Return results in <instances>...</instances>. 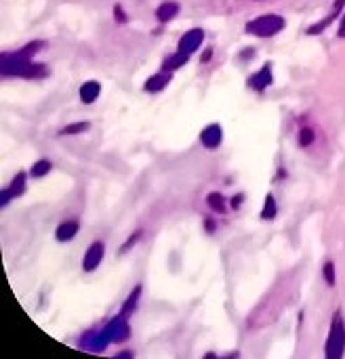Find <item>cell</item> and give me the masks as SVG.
<instances>
[{
	"label": "cell",
	"instance_id": "6da1fadb",
	"mask_svg": "<svg viewBox=\"0 0 345 359\" xmlns=\"http://www.w3.org/2000/svg\"><path fill=\"white\" fill-rule=\"evenodd\" d=\"M282 28H284V20L280 15H261V17L246 24V32L253 34V36H259V38L274 36Z\"/></svg>",
	"mask_w": 345,
	"mask_h": 359
},
{
	"label": "cell",
	"instance_id": "7a4b0ae2",
	"mask_svg": "<svg viewBox=\"0 0 345 359\" xmlns=\"http://www.w3.org/2000/svg\"><path fill=\"white\" fill-rule=\"evenodd\" d=\"M343 351H345V325H343L341 315L337 313L335 319H332L328 340H326V357L328 359H339L343 355Z\"/></svg>",
	"mask_w": 345,
	"mask_h": 359
},
{
	"label": "cell",
	"instance_id": "3957f363",
	"mask_svg": "<svg viewBox=\"0 0 345 359\" xmlns=\"http://www.w3.org/2000/svg\"><path fill=\"white\" fill-rule=\"evenodd\" d=\"M202 41H204V32H202L200 28H194V30H190V32H185V34L181 36V41H179V51L192 55V53L202 45Z\"/></svg>",
	"mask_w": 345,
	"mask_h": 359
},
{
	"label": "cell",
	"instance_id": "277c9868",
	"mask_svg": "<svg viewBox=\"0 0 345 359\" xmlns=\"http://www.w3.org/2000/svg\"><path fill=\"white\" fill-rule=\"evenodd\" d=\"M104 258V244L101 242H95L89 246V250L85 252V261H83V269L85 271H95L99 267Z\"/></svg>",
	"mask_w": 345,
	"mask_h": 359
},
{
	"label": "cell",
	"instance_id": "5b68a950",
	"mask_svg": "<svg viewBox=\"0 0 345 359\" xmlns=\"http://www.w3.org/2000/svg\"><path fill=\"white\" fill-rule=\"evenodd\" d=\"M200 141H202V145H204V147H209V149L219 147V145H221V141H223V131H221V126H219V124H211V126H206V129L202 131V135H200Z\"/></svg>",
	"mask_w": 345,
	"mask_h": 359
},
{
	"label": "cell",
	"instance_id": "8992f818",
	"mask_svg": "<svg viewBox=\"0 0 345 359\" xmlns=\"http://www.w3.org/2000/svg\"><path fill=\"white\" fill-rule=\"evenodd\" d=\"M272 68H269V64L267 66H263L261 68V72H257L251 80H248V87L253 89V91H257V93H261L263 89H267L269 85H272Z\"/></svg>",
	"mask_w": 345,
	"mask_h": 359
},
{
	"label": "cell",
	"instance_id": "52a82bcc",
	"mask_svg": "<svg viewBox=\"0 0 345 359\" xmlns=\"http://www.w3.org/2000/svg\"><path fill=\"white\" fill-rule=\"evenodd\" d=\"M171 80H173V72L162 70L160 74H154V76H150V78L146 80V91H148V93H160Z\"/></svg>",
	"mask_w": 345,
	"mask_h": 359
},
{
	"label": "cell",
	"instance_id": "ba28073f",
	"mask_svg": "<svg viewBox=\"0 0 345 359\" xmlns=\"http://www.w3.org/2000/svg\"><path fill=\"white\" fill-rule=\"evenodd\" d=\"M99 93H101L99 82H95V80L85 82V85L80 87V101H83V103H93V101L99 97Z\"/></svg>",
	"mask_w": 345,
	"mask_h": 359
},
{
	"label": "cell",
	"instance_id": "9c48e42d",
	"mask_svg": "<svg viewBox=\"0 0 345 359\" xmlns=\"http://www.w3.org/2000/svg\"><path fill=\"white\" fill-rule=\"evenodd\" d=\"M76 233H78V223H76V221H66V223H62V225L57 227L55 237H57L59 242H70Z\"/></svg>",
	"mask_w": 345,
	"mask_h": 359
},
{
	"label": "cell",
	"instance_id": "30bf717a",
	"mask_svg": "<svg viewBox=\"0 0 345 359\" xmlns=\"http://www.w3.org/2000/svg\"><path fill=\"white\" fill-rule=\"evenodd\" d=\"M179 13V5L177 3H164V5H160L158 7V11H156V17H158V22H169V20H173L175 15Z\"/></svg>",
	"mask_w": 345,
	"mask_h": 359
},
{
	"label": "cell",
	"instance_id": "8fae6325",
	"mask_svg": "<svg viewBox=\"0 0 345 359\" xmlns=\"http://www.w3.org/2000/svg\"><path fill=\"white\" fill-rule=\"evenodd\" d=\"M341 7H343V0H337L335 3V9H332V13L326 17V20H322V22H318V26H314V28H309L307 30V34H318V32H322L324 28H328V24L332 22V20H337V15H339V11H341Z\"/></svg>",
	"mask_w": 345,
	"mask_h": 359
},
{
	"label": "cell",
	"instance_id": "7c38bea8",
	"mask_svg": "<svg viewBox=\"0 0 345 359\" xmlns=\"http://www.w3.org/2000/svg\"><path fill=\"white\" fill-rule=\"evenodd\" d=\"M190 59V55L188 53H181V51H177L175 55H171L167 61H164V66H162V70H167V72H175L177 68H181L185 61Z\"/></svg>",
	"mask_w": 345,
	"mask_h": 359
},
{
	"label": "cell",
	"instance_id": "4fadbf2b",
	"mask_svg": "<svg viewBox=\"0 0 345 359\" xmlns=\"http://www.w3.org/2000/svg\"><path fill=\"white\" fill-rule=\"evenodd\" d=\"M51 168H53V164H51L49 160H38V162L32 166V173H30V175L38 179V177H45V175H49V173H51Z\"/></svg>",
	"mask_w": 345,
	"mask_h": 359
},
{
	"label": "cell",
	"instance_id": "5bb4252c",
	"mask_svg": "<svg viewBox=\"0 0 345 359\" xmlns=\"http://www.w3.org/2000/svg\"><path fill=\"white\" fill-rule=\"evenodd\" d=\"M206 202H209V206L215 210V212H225V200H223V196L221 193H209V198H206Z\"/></svg>",
	"mask_w": 345,
	"mask_h": 359
},
{
	"label": "cell",
	"instance_id": "9a60e30c",
	"mask_svg": "<svg viewBox=\"0 0 345 359\" xmlns=\"http://www.w3.org/2000/svg\"><path fill=\"white\" fill-rule=\"evenodd\" d=\"M274 217H276V200H274V196L269 193V196L265 198V206H263L261 219H263V221H269V219H274Z\"/></svg>",
	"mask_w": 345,
	"mask_h": 359
},
{
	"label": "cell",
	"instance_id": "2e32d148",
	"mask_svg": "<svg viewBox=\"0 0 345 359\" xmlns=\"http://www.w3.org/2000/svg\"><path fill=\"white\" fill-rule=\"evenodd\" d=\"M9 189L13 191V196L17 198V196H22L24 193V189H26V173H20L15 179H13V183L9 185Z\"/></svg>",
	"mask_w": 345,
	"mask_h": 359
},
{
	"label": "cell",
	"instance_id": "e0dca14e",
	"mask_svg": "<svg viewBox=\"0 0 345 359\" xmlns=\"http://www.w3.org/2000/svg\"><path fill=\"white\" fill-rule=\"evenodd\" d=\"M139 294H141V286H137V288L131 292V296L127 298V302H125V307H122V309H125V311H122V315H125V317H127L129 313H133V307H135V302H137Z\"/></svg>",
	"mask_w": 345,
	"mask_h": 359
},
{
	"label": "cell",
	"instance_id": "ac0fdd59",
	"mask_svg": "<svg viewBox=\"0 0 345 359\" xmlns=\"http://www.w3.org/2000/svg\"><path fill=\"white\" fill-rule=\"evenodd\" d=\"M322 275H324V281H326L328 286H335V265H332V261H326V263H324Z\"/></svg>",
	"mask_w": 345,
	"mask_h": 359
},
{
	"label": "cell",
	"instance_id": "d6986e66",
	"mask_svg": "<svg viewBox=\"0 0 345 359\" xmlns=\"http://www.w3.org/2000/svg\"><path fill=\"white\" fill-rule=\"evenodd\" d=\"M87 129H89V122H76V124L62 129V135H78V133H85Z\"/></svg>",
	"mask_w": 345,
	"mask_h": 359
},
{
	"label": "cell",
	"instance_id": "ffe728a7",
	"mask_svg": "<svg viewBox=\"0 0 345 359\" xmlns=\"http://www.w3.org/2000/svg\"><path fill=\"white\" fill-rule=\"evenodd\" d=\"M299 143H301V147H307V145H311L314 143V131L311 129H301V133H299Z\"/></svg>",
	"mask_w": 345,
	"mask_h": 359
},
{
	"label": "cell",
	"instance_id": "44dd1931",
	"mask_svg": "<svg viewBox=\"0 0 345 359\" xmlns=\"http://www.w3.org/2000/svg\"><path fill=\"white\" fill-rule=\"evenodd\" d=\"M13 198H15V196H13V191H11L9 187H7V189H3V193H0V206L5 208V206H7V204L13 200Z\"/></svg>",
	"mask_w": 345,
	"mask_h": 359
},
{
	"label": "cell",
	"instance_id": "7402d4cb",
	"mask_svg": "<svg viewBox=\"0 0 345 359\" xmlns=\"http://www.w3.org/2000/svg\"><path fill=\"white\" fill-rule=\"evenodd\" d=\"M139 235H141V231H137V233H133V235L129 237V242H127V244H125V246H122V248L118 250V254H122V252H127V250H129V248H131V246H133V244H135L137 240H139Z\"/></svg>",
	"mask_w": 345,
	"mask_h": 359
},
{
	"label": "cell",
	"instance_id": "603a6c76",
	"mask_svg": "<svg viewBox=\"0 0 345 359\" xmlns=\"http://www.w3.org/2000/svg\"><path fill=\"white\" fill-rule=\"evenodd\" d=\"M114 13H116V22H118V24H125V22H127V15L122 13L120 5H116V7H114Z\"/></svg>",
	"mask_w": 345,
	"mask_h": 359
},
{
	"label": "cell",
	"instance_id": "cb8c5ba5",
	"mask_svg": "<svg viewBox=\"0 0 345 359\" xmlns=\"http://www.w3.org/2000/svg\"><path fill=\"white\" fill-rule=\"evenodd\" d=\"M339 36H341V38H345V15H343L341 24H339Z\"/></svg>",
	"mask_w": 345,
	"mask_h": 359
},
{
	"label": "cell",
	"instance_id": "d4e9b609",
	"mask_svg": "<svg viewBox=\"0 0 345 359\" xmlns=\"http://www.w3.org/2000/svg\"><path fill=\"white\" fill-rule=\"evenodd\" d=\"M242 202V196H234V200H232V206L234 208H238V204Z\"/></svg>",
	"mask_w": 345,
	"mask_h": 359
},
{
	"label": "cell",
	"instance_id": "484cf974",
	"mask_svg": "<svg viewBox=\"0 0 345 359\" xmlns=\"http://www.w3.org/2000/svg\"><path fill=\"white\" fill-rule=\"evenodd\" d=\"M211 55H213V51H211V49H209V51H206V53H204V55H202V64H206V61H209V59H211Z\"/></svg>",
	"mask_w": 345,
	"mask_h": 359
}]
</instances>
